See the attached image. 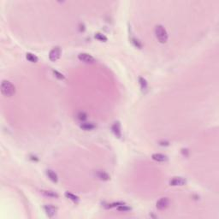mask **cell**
<instances>
[{"mask_svg": "<svg viewBox=\"0 0 219 219\" xmlns=\"http://www.w3.org/2000/svg\"><path fill=\"white\" fill-rule=\"evenodd\" d=\"M1 92L5 97H11L16 93V87L9 80H3L1 83Z\"/></svg>", "mask_w": 219, "mask_h": 219, "instance_id": "1", "label": "cell"}, {"mask_svg": "<svg viewBox=\"0 0 219 219\" xmlns=\"http://www.w3.org/2000/svg\"><path fill=\"white\" fill-rule=\"evenodd\" d=\"M155 35L158 40L160 43L164 44L168 41L169 39V35L167 33V30L165 29V28L163 25H157L155 27Z\"/></svg>", "mask_w": 219, "mask_h": 219, "instance_id": "2", "label": "cell"}, {"mask_svg": "<svg viewBox=\"0 0 219 219\" xmlns=\"http://www.w3.org/2000/svg\"><path fill=\"white\" fill-rule=\"evenodd\" d=\"M61 48L59 46H56L54 48H52L50 50V53H49V59L51 61V62H56L59 59L60 56H61Z\"/></svg>", "mask_w": 219, "mask_h": 219, "instance_id": "3", "label": "cell"}, {"mask_svg": "<svg viewBox=\"0 0 219 219\" xmlns=\"http://www.w3.org/2000/svg\"><path fill=\"white\" fill-rule=\"evenodd\" d=\"M111 131H112V133L114 134V135L117 138H118V139L122 138V126H121V123H120L119 121H117L112 124Z\"/></svg>", "mask_w": 219, "mask_h": 219, "instance_id": "4", "label": "cell"}, {"mask_svg": "<svg viewBox=\"0 0 219 219\" xmlns=\"http://www.w3.org/2000/svg\"><path fill=\"white\" fill-rule=\"evenodd\" d=\"M170 204V201H169V198H161L160 199H159L157 201V204H156V206L157 208L160 210H165L166 208H168Z\"/></svg>", "mask_w": 219, "mask_h": 219, "instance_id": "5", "label": "cell"}, {"mask_svg": "<svg viewBox=\"0 0 219 219\" xmlns=\"http://www.w3.org/2000/svg\"><path fill=\"white\" fill-rule=\"evenodd\" d=\"M78 58L85 63H94L96 62L95 58L88 53H80L78 55Z\"/></svg>", "mask_w": 219, "mask_h": 219, "instance_id": "6", "label": "cell"}, {"mask_svg": "<svg viewBox=\"0 0 219 219\" xmlns=\"http://www.w3.org/2000/svg\"><path fill=\"white\" fill-rule=\"evenodd\" d=\"M44 210L49 218H53L58 212V208L52 205H44Z\"/></svg>", "mask_w": 219, "mask_h": 219, "instance_id": "7", "label": "cell"}, {"mask_svg": "<svg viewBox=\"0 0 219 219\" xmlns=\"http://www.w3.org/2000/svg\"><path fill=\"white\" fill-rule=\"evenodd\" d=\"M187 183V180L183 177H174L173 179L169 181V185L173 186V187H176V186H183Z\"/></svg>", "mask_w": 219, "mask_h": 219, "instance_id": "8", "label": "cell"}, {"mask_svg": "<svg viewBox=\"0 0 219 219\" xmlns=\"http://www.w3.org/2000/svg\"><path fill=\"white\" fill-rule=\"evenodd\" d=\"M95 176L98 177L99 179L101 180V181H109L110 179V176L108 173H106L105 171L104 170H97L95 172Z\"/></svg>", "mask_w": 219, "mask_h": 219, "instance_id": "9", "label": "cell"}, {"mask_svg": "<svg viewBox=\"0 0 219 219\" xmlns=\"http://www.w3.org/2000/svg\"><path fill=\"white\" fill-rule=\"evenodd\" d=\"M151 159L157 162H166L168 160V156L163 153H154L152 154Z\"/></svg>", "mask_w": 219, "mask_h": 219, "instance_id": "10", "label": "cell"}, {"mask_svg": "<svg viewBox=\"0 0 219 219\" xmlns=\"http://www.w3.org/2000/svg\"><path fill=\"white\" fill-rule=\"evenodd\" d=\"M41 193L46 197H50V198H55V199H58L59 198V195L58 193H57L56 192L54 191H50V190H41L40 191Z\"/></svg>", "mask_w": 219, "mask_h": 219, "instance_id": "11", "label": "cell"}, {"mask_svg": "<svg viewBox=\"0 0 219 219\" xmlns=\"http://www.w3.org/2000/svg\"><path fill=\"white\" fill-rule=\"evenodd\" d=\"M139 86H140V89L143 92H146L147 91V88H148V83L146 80L144 78V77H139Z\"/></svg>", "mask_w": 219, "mask_h": 219, "instance_id": "12", "label": "cell"}, {"mask_svg": "<svg viewBox=\"0 0 219 219\" xmlns=\"http://www.w3.org/2000/svg\"><path fill=\"white\" fill-rule=\"evenodd\" d=\"M46 175H47L48 178H49L51 181H53V182H58V175H57L56 172H54V171L51 170V169H47V170H46Z\"/></svg>", "mask_w": 219, "mask_h": 219, "instance_id": "13", "label": "cell"}, {"mask_svg": "<svg viewBox=\"0 0 219 219\" xmlns=\"http://www.w3.org/2000/svg\"><path fill=\"white\" fill-rule=\"evenodd\" d=\"M80 129L86 131H89V130L94 129L96 128V125L92 122H82L80 124Z\"/></svg>", "mask_w": 219, "mask_h": 219, "instance_id": "14", "label": "cell"}, {"mask_svg": "<svg viewBox=\"0 0 219 219\" xmlns=\"http://www.w3.org/2000/svg\"><path fill=\"white\" fill-rule=\"evenodd\" d=\"M65 197H66L67 199L72 200L73 202H76V203L79 202V200H80V198H79L78 196H76V195L74 194V193H69V192H66V193H65Z\"/></svg>", "mask_w": 219, "mask_h": 219, "instance_id": "15", "label": "cell"}, {"mask_svg": "<svg viewBox=\"0 0 219 219\" xmlns=\"http://www.w3.org/2000/svg\"><path fill=\"white\" fill-rule=\"evenodd\" d=\"M26 58L31 63H37L39 61V58H38V57L36 55H34L33 53H30V52H28L26 54Z\"/></svg>", "mask_w": 219, "mask_h": 219, "instance_id": "16", "label": "cell"}, {"mask_svg": "<svg viewBox=\"0 0 219 219\" xmlns=\"http://www.w3.org/2000/svg\"><path fill=\"white\" fill-rule=\"evenodd\" d=\"M94 38H95L96 40L102 41V42H106V41L108 40V38H107L105 34H103V33H96L94 34Z\"/></svg>", "mask_w": 219, "mask_h": 219, "instance_id": "17", "label": "cell"}, {"mask_svg": "<svg viewBox=\"0 0 219 219\" xmlns=\"http://www.w3.org/2000/svg\"><path fill=\"white\" fill-rule=\"evenodd\" d=\"M131 42H132V44L135 46V47H137V48H139V49H141L142 47H143V44L141 43V41L138 39H136V38H132L131 39Z\"/></svg>", "mask_w": 219, "mask_h": 219, "instance_id": "18", "label": "cell"}, {"mask_svg": "<svg viewBox=\"0 0 219 219\" xmlns=\"http://www.w3.org/2000/svg\"><path fill=\"white\" fill-rule=\"evenodd\" d=\"M76 117H77V119L80 120L81 122H84V121L87 119V114L86 112H84V111H80V112L77 113Z\"/></svg>", "mask_w": 219, "mask_h": 219, "instance_id": "19", "label": "cell"}, {"mask_svg": "<svg viewBox=\"0 0 219 219\" xmlns=\"http://www.w3.org/2000/svg\"><path fill=\"white\" fill-rule=\"evenodd\" d=\"M117 210H119V211L126 212V211H129V210H131V207H129V205H125V204H123V205H121L119 206H117Z\"/></svg>", "mask_w": 219, "mask_h": 219, "instance_id": "20", "label": "cell"}, {"mask_svg": "<svg viewBox=\"0 0 219 219\" xmlns=\"http://www.w3.org/2000/svg\"><path fill=\"white\" fill-rule=\"evenodd\" d=\"M52 72H53V75H54L58 79H59V80H64V79H65V76H64L62 73L58 72V70H53Z\"/></svg>", "mask_w": 219, "mask_h": 219, "instance_id": "21", "label": "cell"}]
</instances>
